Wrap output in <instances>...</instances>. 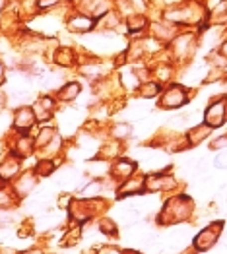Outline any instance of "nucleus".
Returning a JSON list of instances; mask_svg holds the SVG:
<instances>
[{"mask_svg":"<svg viewBox=\"0 0 227 254\" xmlns=\"http://www.w3.org/2000/svg\"><path fill=\"white\" fill-rule=\"evenodd\" d=\"M190 212H192V204L188 202V198L179 196V198H173L167 204V210L161 219L163 221H183L185 217H188Z\"/></svg>","mask_w":227,"mask_h":254,"instance_id":"1","label":"nucleus"},{"mask_svg":"<svg viewBox=\"0 0 227 254\" xmlns=\"http://www.w3.org/2000/svg\"><path fill=\"white\" fill-rule=\"evenodd\" d=\"M204 121L210 128L214 127H222L227 121V99L220 97L216 101H212L206 109V115H204Z\"/></svg>","mask_w":227,"mask_h":254,"instance_id":"2","label":"nucleus"},{"mask_svg":"<svg viewBox=\"0 0 227 254\" xmlns=\"http://www.w3.org/2000/svg\"><path fill=\"white\" fill-rule=\"evenodd\" d=\"M222 229H224V223H222V221L212 223L210 227H206L204 231H200V233L196 235V239H194V247H196L198 251H208V249H212V247L216 245V241H218L220 233H222Z\"/></svg>","mask_w":227,"mask_h":254,"instance_id":"3","label":"nucleus"},{"mask_svg":"<svg viewBox=\"0 0 227 254\" xmlns=\"http://www.w3.org/2000/svg\"><path fill=\"white\" fill-rule=\"evenodd\" d=\"M186 103V89L183 85H169L161 97V107L165 109H177Z\"/></svg>","mask_w":227,"mask_h":254,"instance_id":"4","label":"nucleus"},{"mask_svg":"<svg viewBox=\"0 0 227 254\" xmlns=\"http://www.w3.org/2000/svg\"><path fill=\"white\" fill-rule=\"evenodd\" d=\"M175 185V181L171 177H163V175H153V177H148L144 183V189L151 192H157V190H167Z\"/></svg>","mask_w":227,"mask_h":254,"instance_id":"5","label":"nucleus"},{"mask_svg":"<svg viewBox=\"0 0 227 254\" xmlns=\"http://www.w3.org/2000/svg\"><path fill=\"white\" fill-rule=\"evenodd\" d=\"M33 123H35V113L29 111L27 107L18 109V113H16V117L12 121V125L18 128V130H27V128L33 127Z\"/></svg>","mask_w":227,"mask_h":254,"instance_id":"6","label":"nucleus"},{"mask_svg":"<svg viewBox=\"0 0 227 254\" xmlns=\"http://www.w3.org/2000/svg\"><path fill=\"white\" fill-rule=\"evenodd\" d=\"M93 25H95L93 18L87 16V14H76V16H72L70 21H68V27L72 31H78V33H85V31L93 29Z\"/></svg>","mask_w":227,"mask_h":254,"instance_id":"7","label":"nucleus"},{"mask_svg":"<svg viewBox=\"0 0 227 254\" xmlns=\"http://www.w3.org/2000/svg\"><path fill=\"white\" fill-rule=\"evenodd\" d=\"M173 47H175V55H177V57H186V55H190L192 49H194V39H192L190 35L177 37L175 43H173Z\"/></svg>","mask_w":227,"mask_h":254,"instance_id":"8","label":"nucleus"},{"mask_svg":"<svg viewBox=\"0 0 227 254\" xmlns=\"http://www.w3.org/2000/svg\"><path fill=\"white\" fill-rule=\"evenodd\" d=\"M208 134H210V127L208 125H198L186 134V140H188L190 146H198L202 140H206Z\"/></svg>","mask_w":227,"mask_h":254,"instance_id":"9","label":"nucleus"},{"mask_svg":"<svg viewBox=\"0 0 227 254\" xmlns=\"http://www.w3.org/2000/svg\"><path fill=\"white\" fill-rule=\"evenodd\" d=\"M134 161H128V159H123V161H119V163H115V167H113V175L115 177H130L132 175V171H134Z\"/></svg>","mask_w":227,"mask_h":254,"instance_id":"10","label":"nucleus"},{"mask_svg":"<svg viewBox=\"0 0 227 254\" xmlns=\"http://www.w3.org/2000/svg\"><path fill=\"white\" fill-rule=\"evenodd\" d=\"M153 33H155V39L169 41V39L175 35V27L169 25V23H155V25H153Z\"/></svg>","mask_w":227,"mask_h":254,"instance_id":"11","label":"nucleus"},{"mask_svg":"<svg viewBox=\"0 0 227 254\" xmlns=\"http://www.w3.org/2000/svg\"><path fill=\"white\" fill-rule=\"evenodd\" d=\"M80 93V84H66L59 89V97L62 101H72Z\"/></svg>","mask_w":227,"mask_h":254,"instance_id":"12","label":"nucleus"},{"mask_svg":"<svg viewBox=\"0 0 227 254\" xmlns=\"http://www.w3.org/2000/svg\"><path fill=\"white\" fill-rule=\"evenodd\" d=\"M144 189V179H128L121 187V194H138Z\"/></svg>","mask_w":227,"mask_h":254,"instance_id":"13","label":"nucleus"},{"mask_svg":"<svg viewBox=\"0 0 227 254\" xmlns=\"http://www.w3.org/2000/svg\"><path fill=\"white\" fill-rule=\"evenodd\" d=\"M18 171V161L16 159H6L2 165H0V177L6 181V179H12Z\"/></svg>","mask_w":227,"mask_h":254,"instance_id":"14","label":"nucleus"},{"mask_svg":"<svg viewBox=\"0 0 227 254\" xmlns=\"http://www.w3.org/2000/svg\"><path fill=\"white\" fill-rule=\"evenodd\" d=\"M35 185V179H33V175H29V173H25L23 177H21L20 181L16 183V190H18V194L20 196H23V194H27L29 192V189Z\"/></svg>","mask_w":227,"mask_h":254,"instance_id":"15","label":"nucleus"},{"mask_svg":"<svg viewBox=\"0 0 227 254\" xmlns=\"http://www.w3.org/2000/svg\"><path fill=\"white\" fill-rule=\"evenodd\" d=\"M121 82H123V85H126L128 89L140 87V80H138V74H134V72H130V70L123 72V76H121Z\"/></svg>","mask_w":227,"mask_h":254,"instance_id":"16","label":"nucleus"},{"mask_svg":"<svg viewBox=\"0 0 227 254\" xmlns=\"http://www.w3.org/2000/svg\"><path fill=\"white\" fill-rule=\"evenodd\" d=\"M72 61H74V55L70 49H59L57 51V63L61 66H72Z\"/></svg>","mask_w":227,"mask_h":254,"instance_id":"17","label":"nucleus"},{"mask_svg":"<svg viewBox=\"0 0 227 254\" xmlns=\"http://www.w3.org/2000/svg\"><path fill=\"white\" fill-rule=\"evenodd\" d=\"M159 84H146V85H140V95L146 97V99H150V97H153V95H157L159 93Z\"/></svg>","mask_w":227,"mask_h":254,"instance_id":"18","label":"nucleus"},{"mask_svg":"<svg viewBox=\"0 0 227 254\" xmlns=\"http://www.w3.org/2000/svg\"><path fill=\"white\" fill-rule=\"evenodd\" d=\"M146 27V20L142 18V16H132L130 20H128V29L130 31H140V29H144Z\"/></svg>","mask_w":227,"mask_h":254,"instance_id":"19","label":"nucleus"},{"mask_svg":"<svg viewBox=\"0 0 227 254\" xmlns=\"http://www.w3.org/2000/svg\"><path fill=\"white\" fill-rule=\"evenodd\" d=\"M53 138H55V132H53V130H49V128H47V130H41V134H39V138H37V146H39V148H45Z\"/></svg>","mask_w":227,"mask_h":254,"instance_id":"20","label":"nucleus"},{"mask_svg":"<svg viewBox=\"0 0 227 254\" xmlns=\"http://www.w3.org/2000/svg\"><path fill=\"white\" fill-rule=\"evenodd\" d=\"M101 189H103V185L95 181V183H91V185H87V187L83 189V196H85V198H91V196H97V194L101 192Z\"/></svg>","mask_w":227,"mask_h":254,"instance_id":"21","label":"nucleus"},{"mask_svg":"<svg viewBox=\"0 0 227 254\" xmlns=\"http://www.w3.org/2000/svg\"><path fill=\"white\" fill-rule=\"evenodd\" d=\"M31 146H33V142H31L29 138H21L20 142H18V153H20V155L31 153Z\"/></svg>","mask_w":227,"mask_h":254,"instance_id":"22","label":"nucleus"},{"mask_svg":"<svg viewBox=\"0 0 227 254\" xmlns=\"http://www.w3.org/2000/svg\"><path fill=\"white\" fill-rule=\"evenodd\" d=\"M214 165H216L218 169H227V149L220 151V153L216 155V159H214Z\"/></svg>","mask_w":227,"mask_h":254,"instance_id":"23","label":"nucleus"},{"mask_svg":"<svg viewBox=\"0 0 227 254\" xmlns=\"http://www.w3.org/2000/svg\"><path fill=\"white\" fill-rule=\"evenodd\" d=\"M62 0H37V8L39 10H53L61 4Z\"/></svg>","mask_w":227,"mask_h":254,"instance_id":"24","label":"nucleus"},{"mask_svg":"<svg viewBox=\"0 0 227 254\" xmlns=\"http://www.w3.org/2000/svg\"><path fill=\"white\" fill-rule=\"evenodd\" d=\"M107 169H109V165H107L105 161H95V163H91V167H89L91 175H103Z\"/></svg>","mask_w":227,"mask_h":254,"instance_id":"25","label":"nucleus"},{"mask_svg":"<svg viewBox=\"0 0 227 254\" xmlns=\"http://www.w3.org/2000/svg\"><path fill=\"white\" fill-rule=\"evenodd\" d=\"M115 136H117V138H128V136H130V127H128V125H119V127H115Z\"/></svg>","mask_w":227,"mask_h":254,"instance_id":"26","label":"nucleus"},{"mask_svg":"<svg viewBox=\"0 0 227 254\" xmlns=\"http://www.w3.org/2000/svg\"><path fill=\"white\" fill-rule=\"evenodd\" d=\"M210 148L212 149H222V148H227V136H222V138H216L212 144H210Z\"/></svg>","mask_w":227,"mask_h":254,"instance_id":"27","label":"nucleus"},{"mask_svg":"<svg viewBox=\"0 0 227 254\" xmlns=\"http://www.w3.org/2000/svg\"><path fill=\"white\" fill-rule=\"evenodd\" d=\"M51 171H53V163H51V161H41L39 167H37V173H39V175H49Z\"/></svg>","mask_w":227,"mask_h":254,"instance_id":"28","label":"nucleus"},{"mask_svg":"<svg viewBox=\"0 0 227 254\" xmlns=\"http://www.w3.org/2000/svg\"><path fill=\"white\" fill-rule=\"evenodd\" d=\"M101 229H103L105 233H107V231H109V233H113V231H115L113 223H109V221H103V223H101Z\"/></svg>","mask_w":227,"mask_h":254,"instance_id":"29","label":"nucleus"},{"mask_svg":"<svg viewBox=\"0 0 227 254\" xmlns=\"http://www.w3.org/2000/svg\"><path fill=\"white\" fill-rule=\"evenodd\" d=\"M220 55H224V57L227 59V39L222 43V45H220Z\"/></svg>","mask_w":227,"mask_h":254,"instance_id":"30","label":"nucleus"},{"mask_svg":"<svg viewBox=\"0 0 227 254\" xmlns=\"http://www.w3.org/2000/svg\"><path fill=\"white\" fill-rule=\"evenodd\" d=\"M4 82V66H2V63H0V84Z\"/></svg>","mask_w":227,"mask_h":254,"instance_id":"31","label":"nucleus"},{"mask_svg":"<svg viewBox=\"0 0 227 254\" xmlns=\"http://www.w3.org/2000/svg\"><path fill=\"white\" fill-rule=\"evenodd\" d=\"M103 254H119V253H117V251H115V249H109V251H105Z\"/></svg>","mask_w":227,"mask_h":254,"instance_id":"32","label":"nucleus"},{"mask_svg":"<svg viewBox=\"0 0 227 254\" xmlns=\"http://www.w3.org/2000/svg\"><path fill=\"white\" fill-rule=\"evenodd\" d=\"M0 101H2V99H0ZM0 105H2V103H0Z\"/></svg>","mask_w":227,"mask_h":254,"instance_id":"33","label":"nucleus"},{"mask_svg":"<svg viewBox=\"0 0 227 254\" xmlns=\"http://www.w3.org/2000/svg\"><path fill=\"white\" fill-rule=\"evenodd\" d=\"M226 247H227V245H226Z\"/></svg>","mask_w":227,"mask_h":254,"instance_id":"34","label":"nucleus"}]
</instances>
